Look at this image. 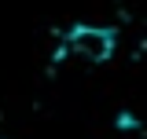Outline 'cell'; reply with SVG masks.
<instances>
[{
	"mask_svg": "<svg viewBox=\"0 0 147 139\" xmlns=\"http://www.w3.org/2000/svg\"><path fill=\"white\" fill-rule=\"evenodd\" d=\"M118 48V29L110 26H96V22H77L63 33V51L81 59V62H92V66H103L110 62V55Z\"/></svg>",
	"mask_w": 147,
	"mask_h": 139,
	"instance_id": "cell-1",
	"label": "cell"
}]
</instances>
